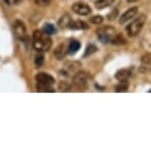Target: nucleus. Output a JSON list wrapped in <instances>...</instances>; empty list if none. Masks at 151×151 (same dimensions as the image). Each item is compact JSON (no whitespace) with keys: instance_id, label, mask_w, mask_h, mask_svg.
<instances>
[{"instance_id":"f257e3e1","label":"nucleus","mask_w":151,"mask_h":151,"mask_svg":"<svg viewBox=\"0 0 151 151\" xmlns=\"http://www.w3.org/2000/svg\"><path fill=\"white\" fill-rule=\"evenodd\" d=\"M33 47L38 52H47L52 45V40L50 36L45 34L41 30H36L33 33Z\"/></svg>"},{"instance_id":"f03ea898","label":"nucleus","mask_w":151,"mask_h":151,"mask_svg":"<svg viewBox=\"0 0 151 151\" xmlns=\"http://www.w3.org/2000/svg\"><path fill=\"white\" fill-rule=\"evenodd\" d=\"M37 81V91L42 93L55 92L53 85H55V78L52 75L45 72L38 73L36 76Z\"/></svg>"},{"instance_id":"7ed1b4c3","label":"nucleus","mask_w":151,"mask_h":151,"mask_svg":"<svg viewBox=\"0 0 151 151\" xmlns=\"http://www.w3.org/2000/svg\"><path fill=\"white\" fill-rule=\"evenodd\" d=\"M145 22H146V16L144 14H141V15H139L137 18L127 25V28H125V32L129 37L137 36L142 30V28H143Z\"/></svg>"},{"instance_id":"20e7f679","label":"nucleus","mask_w":151,"mask_h":151,"mask_svg":"<svg viewBox=\"0 0 151 151\" xmlns=\"http://www.w3.org/2000/svg\"><path fill=\"white\" fill-rule=\"evenodd\" d=\"M115 29L111 26H105L102 27L97 31V36H98L99 41L103 44H108L111 42V40L115 36Z\"/></svg>"},{"instance_id":"39448f33","label":"nucleus","mask_w":151,"mask_h":151,"mask_svg":"<svg viewBox=\"0 0 151 151\" xmlns=\"http://www.w3.org/2000/svg\"><path fill=\"white\" fill-rule=\"evenodd\" d=\"M13 33L14 36L16 37V39L20 40L22 42H25L26 40H28V36H27V29L25 24L20 20H16L15 22L13 23Z\"/></svg>"},{"instance_id":"423d86ee","label":"nucleus","mask_w":151,"mask_h":151,"mask_svg":"<svg viewBox=\"0 0 151 151\" xmlns=\"http://www.w3.org/2000/svg\"><path fill=\"white\" fill-rule=\"evenodd\" d=\"M88 74L85 71H77L73 75V84L78 88L79 90L86 89L88 83Z\"/></svg>"},{"instance_id":"0eeeda50","label":"nucleus","mask_w":151,"mask_h":151,"mask_svg":"<svg viewBox=\"0 0 151 151\" xmlns=\"http://www.w3.org/2000/svg\"><path fill=\"white\" fill-rule=\"evenodd\" d=\"M71 8H72V10L74 12L80 16H87L92 12V9H91V7L87 3H85V2H82V1L74 3Z\"/></svg>"},{"instance_id":"6e6552de","label":"nucleus","mask_w":151,"mask_h":151,"mask_svg":"<svg viewBox=\"0 0 151 151\" xmlns=\"http://www.w3.org/2000/svg\"><path fill=\"white\" fill-rule=\"evenodd\" d=\"M80 62L78 61H71L68 62L64 65V68L61 70V73L63 74L64 76H69V75H74L77 71L80 69Z\"/></svg>"},{"instance_id":"1a4fd4ad","label":"nucleus","mask_w":151,"mask_h":151,"mask_svg":"<svg viewBox=\"0 0 151 151\" xmlns=\"http://www.w3.org/2000/svg\"><path fill=\"white\" fill-rule=\"evenodd\" d=\"M137 12H138V8L137 7H132L129 8V9H127L125 12L122 14V15L121 16V18H119V23L121 25H124L127 22L130 21L132 19H133L134 17L137 15Z\"/></svg>"},{"instance_id":"9d476101","label":"nucleus","mask_w":151,"mask_h":151,"mask_svg":"<svg viewBox=\"0 0 151 151\" xmlns=\"http://www.w3.org/2000/svg\"><path fill=\"white\" fill-rule=\"evenodd\" d=\"M53 55H55L56 59H59V60L63 59L65 58V55H67V45H66V44L61 42L60 45H58V47H55Z\"/></svg>"},{"instance_id":"9b49d317","label":"nucleus","mask_w":151,"mask_h":151,"mask_svg":"<svg viewBox=\"0 0 151 151\" xmlns=\"http://www.w3.org/2000/svg\"><path fill=\"white\" fill-rule=\"evenodd\" d=\"M80 47H81L80 42L78 41H76V40H71L69 45H67V53L70 55H75V53L80 50Z\"/></svg>"},{"instance_id":"f8f14e48","label":"nucleus","mask_w":151,"mask_h":151,"mask_svg":"<svg viewBox=\"0 0 151 151\" xmlns=\"http://www.w3.org/2000/svg\"><path fill=\"white\" fill-rule=\"evenodd\" d=\"M132 76L130 69H121L116 73V79L118 81H127Z\"/></svg>"},{"instance_id":"ddd939ff","label":"nucleus","mask_w":151,"mask_h":151,"mask_svg":"<svg viewBox=\"0 0 151 151\" xmlns=\"http://www.w3.org/2000/svg\"><path fill=\"white\" fill-rule=\"evenodd\" d=\"M88 28H89L88 24L83 21H71L68 29H70V30H87Z\"/></svg>"},{"instance_id":"4468645a","label":"nucleus","mask_w":151,"mask_h":151,"mask_svg":"<svg viewBox=\"0 0 151 151\" xmlns=\"http://www.w3.org/2000/svg\"><path fill=\"white\" fill-rule=\"evenodd\" d=\"M71 21H72V19H71L70 15H68V14H64V15H62L61 18L59 19L58 26L60 27L61 29H68Z\"/></svg>"},{"instance_id":"2eb2a0df","label":"nucleus","mask_w":151,"mask_h":151,"mask_svg":"<svg viewBox=\"0 0 151 151\" xmlns=\"http://www.w3.org/2000/svg\"><path fill=\"white\" fill-rule=\"evenodd\" d=\"M115 1L116 0H97L95 6L97 9L102 10V9H105V8H108L109 6H111Z\"/></svg>"},{"instance_id":"dca6fc26","label":"nucleus","mask_w":151,"mask_h":151,"mask_svg":"<svg viewBox=\"0 0 151 151\" xmlns=\"http://www.w3.org/2000/svg\"><path fill=\"white\" fill-rule=\"evenodd\" d=\"M111 42L116 45H121L127 44V40L124 38V36H122V34H115V36L111 40Z\"/></svg>"},{"instance_id":"f3484780","label":"nucleus","mask_w":151,"mask_h":151,"mask_svg":"<svg viewBox=\"0 0 151 151\" xmlns=\"http://www.w3.org/2000/svg\"><path fill=\"white\" fill-rule=\"evenodd\" d=\"M42 32L45 34H47L48 36H52V35H55L56 33V29L55 27V25L53 24H50V23H45L44 24V26H42Z\"/></svg>"},{"instance_id":"a211bd4d","label":"nucleus","mask_w":151,"mask_h":151,"mask_svg":"<svg viewBox=\"0 0 151 151\" xmlns=\"http://www.w3.org/2000/svg\"><path fill=\"white\" fill-rule=\"evenodd\" d=\"M45 62V55L42 52H39L37 53L36 58H35V66L36 68H40L42 66Z\"/></svg>"},{"instance_id":"6ab92c4d","label":"nucleus","mask_w":151,"mask_h":151,"mask_svg":"<svg viewBox=\"0 0 151 151\" xmlns=\"http://www.w3.org/2000/svg\"><path fill=\"white\" fill-rule=\"evenodd\" d=\"M129 89V81H119V83L116 86V92L122 93V92H127Z\"/></svg>"},{"instance_id":"aec40b11","label":"nucleus","mask_w":151,"mask_h":151,"mask_svg":"<svg viewBox=\"0 0 151 151\" xmlns=\"http://www.w3.org/2000/svg\"><path fill=\"white\" fill-rule=\"evenodd\" d=\"M97 50H98V48H97V47H96L95 45H93V44L89 45L86 47V50H85V52H84L83 58H88V56L92 55L93 53H95L97 52Z\"/></svg>"},{"instance_id":"412c9836","label":"nucleus","mask_w":151,"mask_h":151,"mask_svg":"<svg viewBox=\"0 0 151 151\" xmlns=\"http://www.w3.org/2000/svg\"><path fill=\"white\" fill-rule=\"evenodd\" d=\"M104 21V18L100 15H97V16H93L92 18H90V23L92 24H95V25H100L101 23H103Z\"/></svg>"},{"instance_id":"4be33fe9","label":"nucleus","mask_w":151,"mask_h":151,"mask_svg":"<svg viewBox=\"0 0 151 151\" xmlns=\"http://www.w3.org/2000/svg\"><path fill=\"white\" fill-rule=\"evenodd\" d=\"M59 89H60L61 92H69L71 90V86L67 82H63L62 81L60 84H59Z\"/></svg>"},{"instance_id":"5701e85b","label":"nucleus","mask_w":151,"mask_h":151,"mask_svg":"<svg viewBox=\"0 0 151 151\" xmlns=\"http://www.w3.org/2000/svg\"><path fill=\"white\" fill-rule=\"evenodd\" d=\"M141 63L143 64V65H145V66H149V65H150V53L149 52L145 53V55L142 56Z\"/></svg>"},{"instance_id":"b1692460","label":"nucleus","mask_w":151,"mask_h":151,"mask_svg":"<svg viewBox=\"0 0 151 151\" xmlns=\"http://www.w3.org/2000/svg\"><path fill=\"white\" fill-rule=\"evenodd\" d=\"M34 1L39 6H47L52 2V0H34Z\"/></svg>"},{"instance_id":"393cba45","label":"nucleus","mask_w":151,"mask_h":151,"mask_svg":"<svg viewBox=\"0 0 151 151\" xmlns=\"http://www.w3.org/2000/svg\"><path fill=\"white\" fill-rule=\"evenodd\" d=\"M5 3H7L8 5H11V6H13V5H18L19 3H21L22 0H4Z\"/></svg>"},{"instance_id":"a878e982","label":"nucleus","mask_w":151,"mask_h":151,"mask_svg":"<svg viewBox=\"0 0 151 151\" xmlns=\"http://www.w3.org/2000/svg\"><path fill=\"white\" fill-rule=\"evenodd\" d=\"M116 15H118V10H114L112 13L110 14L109 16H108V18H109V20L110 21H112V20H115V18L116 17Z\"/></svg>"},{"instance_id":"bb28decb","label":"nucleus","mask_w":151,"mask_h":151,"mask_svg":"<svg viewBox=\"0 0 151 151\" xmlns=\"http://www.w3.org/2000/svg\"><path fill=\"white\" fill-rule=\"evenodd\" d=\"M127 1L129 2V3H133V2H136L137 0H127Z\"/></svg>"}]
</instances>
